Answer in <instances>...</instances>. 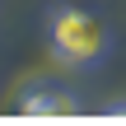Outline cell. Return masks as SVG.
I'll use <instances>...</instances> for the list:
<instances>
[{
  "instance_id": "obj_1",
  "label": "cell",
  "mask_w": 126,
  "mask_h": 126,
  "mask_svg": "<svg viewBox=\"0 0 126 126\" xmlns=\"http://www.w3.org/2000/svg\"><path fill=\"white\" fill-rule=\"evenodd\" d=\"M51 47L70 65H94L108 51V28L84 9H56L51 14Z\"/></svg>"
},
{
  "instance_id": "obj_2",
  "label": "cell",
  "mask_w": 126,
  "mask_h": 126,
  "mask_svg": "<svg viewBox=\"0 0 126 126\" xmlns=\"http://www.w3.org/2000/svg\"><path fill=\"white\" fill-rule=\"evenodd\" d=\"M70 112H79L75 98H47V117H70Z\"/></svg>"
}]
</instances>
